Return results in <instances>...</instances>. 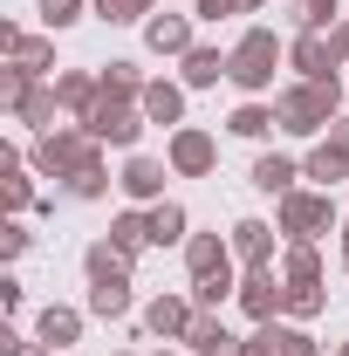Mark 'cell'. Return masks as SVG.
<instances>
[{"label":"cell","instance_id":"cell-1","mask_svg":"<svg viewBox=\"0 0 349 356\" xmlns=\"http://www.w3.org/2000/svg\"><path fill=\"white\" fill-rule=\"evenodd\" d=\"M89 158H96V137H89V131H62V124H55V131H42V137H35V151H28V165H35V172H48V178L83 172Z\"/></svg>","mask_w":349,"mask_h":356},{"label":"cell","instance_id":"cell-2","mask_svg":"<svg viewBox=\"0 0 349 356\" xmlns=\"http://www.w3.org/2000/svg\"><path fill=\"white\" fill-rule=\"evenodd\" d=\"M274 117L288 124V131H329L336 124V83H302V89H288L281 103H274Z\"/></svg>","mask_w":349,"mask_h":356},{"label":"cell","instance_id":"cell-3","mask_svg":"<svg viewBox=\"0 0 349 356\" xmlns=\"http://www.w3.org/2000/svg\"><path fill=\"white\" fill-rule=\"evenodd\" d=\"M151 117H144V103H131V96H110L103 89V103L83 117V131L96 137V144H137V131H144Z\"/></svg>","mask_w":349,"mask_h":356},{"label":"cell","instance_id":"cell-4","mask_svg":"<svg viewBox=\"0 0 349 356\" xmlns=\"http://www.w3.org/2000/svg\"><path fill=\"white\" fill-rule=\"evenodd\" d=\"M274 62H281V42H274L267 28H254V35H240V48L226 55V76L240 89H267L274 83Z\"/></svg>","mask_w":349,"mask_h":356},{"label":"cell","instance_id":"cell-5","mask_svg":"<svg viewBox=\"0 0 349 356\" xmlns=\"http://www.w3.org/2000/svg\"><path fill=\"white\" fill-rule=\"evenodd\" d=\"M336 226V206H329V192H288L281 199V233H295V240H315V233H329Z\"/></svg>","mask_w":349,"mask_h":356},{"label":"cell","instance_id":"cell-6","mask_svg":"<svg viewBox=\"0 0 349 356\" xmlns=\"http://www.w3.org/2000/svg\"><path fill=\"white\" fill-rule=\"evenodd\" d=\"M213 158H219L213 131H192V124H178V131H172V151H165V165H172L178 178H199V172H213Z\"/></svg>","mask_w":349,"mask_h":356},{"label":"cell","instance_id":"cell-7","mask_svg":"<svg viewBox=\"0 0 349 356\" xmlns=\"http://www.w3.org/2000/svg\"><path fill=\"white\" fill-rule=\"evenodd\" d=\"M240 309L254 315V322H274V309H288V281H281L274 267H254V274L240 281Z\"/></svg>","mask_w":349,"mask_h":356},{"label":"cell","instance_id":"cell-8","mask_svg":"<svg viewBox=\"0 0 349 356\" xmlns=\"http://www.w3.org/2000/svg\"><path fill=\"white\" fill-rule=\"evenodd\" d=\"M55 83V103H62V117H76L83 124L89 110L103 103V76H89V69H69V76H48Z\"/></svg>","mask_w":349,"mask_h":356},{"label":"cell","instance_id":"cell-9","mask_svg":"<svg viewBox=\"0 0 349 356\" xmlns=\"http://www.w3.org/2000/svg\"><path fill=\"white\" fill-rule=\"evenodd\" d=\"M288 62L302 69V83H336V48H329V35H302V42L288 48Z\"/></svg>","mask_w":349,"mask_h":356},{"label":"cell","instance_id":"cell-10","mask_svg":"<svg viewBox=\"0 0 349 356\" xmlns=\"http://www.w3.org/2000/svg\"><path fill=\"white\" fill-rule=\"evenodd\" d=\"M192 315H199V302H185V295H158V302L144 309V329L172 343V336H185V329H192Z\"/></svg>","mask_w":349,"mask_h":356},{"label":"cell","instance_id":"cell-11","mask_svg":"<svg viewBox=\"0 0 349 356\" xmlns=\"http://www.w3.org/2000/svg\"><path fill=\"white\" fill-rule=\"evenodd\" d=\"M55 117H62V103H55V83H28V96L14 103V124H28V131L42 137V131H55Z\"/></svg>","mask_w":349,"mask_h":356},{"label":"cell","instance_id":"cell-12","mask_svg":"<svg viewBox=\"0 0 349 356\" xmlns=\"http://www.w3.org/2000/svg\"><path fill=\"white\" fill-rule=\"evenodd\" d=\"M165 172H172V165H158V158H131L117 185H124V199H144V206H158V199H165Z\"/></svg>","mask_w":349,"mask_h":356},{"label":"cell","instance_id":"cell-13","mask_svg":"<svg viewBox=\"0 0 349 356\" xmlns=\"http://www.w3.org/2000/svg\"><path fill=\"white\" fill-rule=\"evenodd\" d=\"M185 343H192V350L199 356H247V343H233V336H226V322H219V315H192V329H185Z\"/></svg>","mask_w":349,"mask_h":356},{"label":"cell","instance_id":"cell-14","mask_svg":"<svg viewBox=\"0 0 349 356\" xmlns=\"http://www.w3.org/2000/svg\"><path fill=\"white\" fill-rule=\"evenodd\" d=\"M144 42L158 48V55H192V21L185 14H151L144 21Z\"/></svg>","mask_w":349,"mask_h":356},{"label":"cell","instance_id":"cell-15","mask_svg":"<svg viewBox=\"0 0 349 356\" xmlns=\"http://www.w3.org/2000/svg\"><path fill=\"white\" fill-rule=\"evenodd\" d=\"M35 336H42L48 350H69V343L83 336V315H76V309H62V302H48V309L35 315Z\"/></svg>","mask_w":349,"mask_h":356},{"label":"cell","instance_id":"cell-16","mask_svg":"<svg viewBox=\"0 0 349 356\" xmlns=\"http://www.w3.org/2000/svg\"><path fill=\"white\" fill-rule=\"evenodd\" d=\"M185 267H192V281H199V274H219V267H233V247H226L219 233H192V240H185Z\"/></svg>","mask_w":349,"mask_h":356},{"label":"cell","instance_id":"cell-17","mask_svg":"<svg viewBox=\"0 0 349 356\" xmlns=\"http://www.w3.org/2000/svg\"><path fill=\"white\" fill-rule=\"evenodd\" d=\"M83 274H89V281H131V254L110 247V240H96V247L83 254Z\"/></svg>","mask_w":349,"mask_h":356},{"label":"cell","instance_id":"cell-18","mask_svg":"<svg viewBox=\"0 0 349 356\" xmlns=\"http://www.w3.org/2000/svg\"><path fill=\"white\" fill-rule=\"evenodd\" d=\"M137 103H144L151 124H178V117H185V89H178V83H144Z\"/></svg>","mask_w":349,"mask_h":356},{"label":"cell","instance_id":"cell-19","mask_svg":"<svg viewBox=\"0 0 349 356\" xmlns=\"http://www.w3.org/2000/svg\"><path fill=\"white\" fill-rule=\"evenodd\" d=\"M233 254H240L247 267H267V254H274V226L240 220V226H233Z\"/></svg>","mask_w":349,"mask_h":356},{"label":"cell","instance_id":"cell-20","mask_svg":"<svg viewBox=\"0 0 349 356\" xmlns=\"http://www.w3.org/2000/svg\"><path fill=\"white\" fill-rule=\"evenodd\" d=\"M89 315H103V322L131 315V281H89Z\"/></svg>","mask_w":349,"mask_h":356},{"label":"cell","instance_id":"cell-21","mask_svg":"<svg viewBox=\"0 0 349 356\" xmlns=\"http://www.w3.org/2000/svg\"><path fill=\"white\" fill-rule=\"evenodd\" d=\"M185 62V89H213L219 76H226V55L219 48H192V55H178Z\"/></svg>","mask_w":349,"mask_h":356},{"label":"cell","instance_id":"cell-22","mask_svg":"<svg viewBox=\"0 0 349 356\" xmlns=\"http://www.w3.org/2000/svg\"><path fill=\"white\" fill-rule=\"evenodd\" d=\"M110 247L144 254V247H151V213H117V220H110Z\"/></svg>","mask_w":349,"mask_h":356},{"label":"cell","instance_id":"cell-23","mask_svg":"<svg viewBox=\"0 0 349 356\" xmlns=\"http://www.w3.org/2000/svg\"><path fill=\"white\" fill-rule=\"evenodd\" d=\"M308 178H315L322 192H329L336 178H349V151H343V144H336V137H329V144H322V151L308 158Z\"/></svg>","mask_w":349,"mask_h":356},{"label":"cell","instance_id":"cell-24","mask_svg":"<svg viewBox=\"0 0 349 356\" xmlns=\"http://www.w3.org/2000/svg\"><path fill=\"white\" fill-rule=\"evenodd\" d=\"M254 185H261V192H281V199H288V192H295V158H274V151H267L261 165H254Z\"/></svg>","mask_w":349,"mask_h":356},{"label":"cell","instance_id":"cell-25","mask_svg":"<svg viewBox=\"0 0 349 356\" xmlns=\"http://www.w3.org/2000/svg\"><path fill=\"white\" fill-rule=\"evenodd\" d=\"M281 281H288V288H308V281H322V261H315V247H308V240H295V254L281 261Z\"/></svg>","mask_w":349,"mask_h":356},{"label":"cell","instance_id":"cell-26","mask_svg":"<svg viewBox=\"0 0 349 356\" xmlns=\"http://www.w3.org/2000/svg\"><path fill=\"white\" fill-rule=\"evenodd\" d=\"M0 192H7V206H14V213H21V206H28V199H35V185H28V165H21V158H14V151H7V158H0Z\"/></svg>","mask_w":349,"mask_h":356},{"label":"cell","instance_id":"cell-27","mask_svg":"<svg viewBox=\"0 0 349 356\" xmlns=\"http://www.w3.org/2000/svg\"><path fill=\"white\" fill-rule=\"evenodd\" d=\"M295 21H302V35H329L343 21V7L336 0H295Z\"/></svg>","mask_w":349,"mask_h":356},{"label":"cell","instance_id":"cell-28","mask_svg":"<svg viewBox=\"0 0 349 356\" xmlns=\"http://www.w3.org/2000/svg\"><path fill=\"white\" fill-rule=\"evenodd\" d=\"M7 62H14V69H28V76H35V83H42V76H48V62H55V42H42V35H28V42L14 48V55H7Z\"/></svg>","mask_w":349,"mask_h":356},{"label":"cell","instance_id":"cell-29","mask_svg":"<svg viewBox=\"0 0 349 356\" xmlns=\"http://www.w3.org/2000/svg\"><path fill=\"white\" fill-rule=\"evenodd\" d=\"M151 240H158V247H172V240H185V206H172V199H158V206H151Z\"/></svg>","mask_w":349,"mask_h":356},{"label":"cell","instance_id":"cell-30","mask_svg":"<svg viewBox=\"0 0 349 356\" xmlns=\"http://www.w3.org/2000/svg\"><path fill=\"white\" fill-rule=\"evenodd\" d=\"M62 185H69V199H103L110 192V172H103V158H89L83 172H69Z\"/></svg>","mask_w":349,"mask_h":356},{"label":"cell","instance_id":"cell-31","mask_svg":"<svg viewBox=\"0 0 349 356\" xmlns=\"http://www.w3.org/2000/svg\"><path fill=\"white\" fill-rule=\"evenodd\" d=\"M226 295H233V267H219V274H199V281H192V302H199L206 315H213Z\"/></svg>","mask_w":349,"mask_h":356},{"label":"cell","instance_id":"cell-32","mask_svg":"<svg viewBox=\"0 0 349 356\" xmlns=\"http://www.w3.org/2000/svg\"><path fill=\"white\" fill-rule=\"evenodd\" d=\"M103 89H110V96H144V76H137V62H110V69H103Z\"/></svg>","mask_w":349,"mask_h":356},{"label":"cell","instance_id":"cell-33","mask_svg":"<svg viewBox=\"0 0 349 356\" xmlns=\"http://www.w3.org/2000/svg\"><path fill=\"white\" fill-rule=\"evenodd\" d=\"M35 14H42V28H69V21H83V0H35Z\"/></svg>","mask_w":349,"mask_h":356},{"label":"cell","instance_id":"cell-34","mask_svg":"<svg viewBox=\"0 0 349 356\" xmlns=\"http://www.w3.org/2000/svg\"><path fill=\"white\" fill-rule=\"evenodd\" d=\"M267 124H281V117H274V110H261V103H240V110H233V137H261Z\"/></svg>","mask_w":349,"mask_h":356},{"label":"cell","instance_id":"cell-35","mask_svg":"<svg viewBox=\"0 0 349 356\" xmlns=\"http://www.w3.org/2000/svg\"><path fill=\"white\" fill-rule=\"evenodd\" d=\"M96 14H103V21H144L151 0H96Z\"/></svg>","mask_w":349,"mask_h":356},{"label":"cell","instance_id":"cell-36","mask_svg":"<svg viewBox=\"0 0 349 356\" xmlns=\"http://www.w3.org/2000/svg\"><path fill=\"white\" fill-rule=\"evenodd\" d=\"M322 309V288L308 281V288H288V315H315Z\"/></svg>","mask_w":349,"mask_h":356},{"label":"cell","instance_id":"cell-37","mask_svg":"<svg viewBox=\"0 0 349 356\" xmlns=\"http://www.w3.org/2000/svg\"><path fill=\"white\" fill-rule=\"evenodd\" d=\"M0 254H7V261H14V254H28V226H21V220L0 226Z\"/></svg>","mask_w":349,"mask_h":356},{"label":"cell","instance_id":"cell-38","mask_svg":"<svg viewBox=\"0 0 349 356\" xmlns=\"http://www.w3.org/2000/svg\"><path fill=\"white\" fill-rule=\"evenodd\" d=\"M254 7H261V0H199L206 21H219V14H254Z\"/></svg>","mask_w":349,"mask_h":356},{"label":"cell","instance_id":"cell-39","mask_svg":"<svg viewBox=\"0 0 349 356\" xmlns=\"http://www.w3.org/2000/svg\"><path fill=\"white\" fill-rule=\"evenodd\" d=\"M0 356H28V336L21 329H0Z\"/></svg>","mask_w":349,"mask_h":356},{"label":"cell","instance_id":"cell-40","mask_svg":"<svg viewBox=\"0 0 349 356\" xmlns=\"http://www.w3.org/2000/svg\"><path fill=\"white\" fill-rule=\"evenodd\" d=\"M329 137H336V144L349 151V117H336V124H329Z\"/></svg>","mask_w":349,"mask_h":356},{"label":"cell","instance_id":"cell-41","mask_svg":"<svg viewBox=\"0 0 349 356\" xmlns=\"http://www.w3.org/2000/svg\"><path fill=\"white\" fill-rule=\"evenodd\" d=\"M343 261H349V226H343Z\"/></svg>","mask_w":349,"mask_h":356},{"label":"cell","instance_id":"cell-42","mask_svg":"<svg viewBox=\"0 0 349 356\" xmlns=\"http://www.w3.org/2000/svg\"><path fill=\"white\" fill-rule=\"evenodd\" d=\"M28 356H55V350H28Z\"/></svg>","mask_w":349,"mask_h":356},{"label":"cell","instance_id":"cell-43","mask_svg":"<svg viewBox=\"0 0 349 356\" xmlns=\"http://www.w3.org/2000/svg\"><path fill=\"white\" fill-rule=\"evenodd\" d=\"M336 356H349V343H343V350H336Z\"/></svg>","mask_w":349,"mask_h":356}]
</instances>
